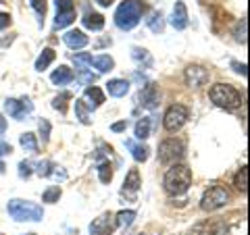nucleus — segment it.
Returning a JSON list of instances; mask_svg holds the SVG:
<instances>
[{
    "instance_id": "1",
    "label": "nucleus",
    "mask_w": 250,
    "mask_h": 235,
    "mask_svg": "<svg viewBox=\"0 0 250 235\" xmlns=\"http://www.w3.org/2000/svg\"><path fill=\"white\" fill-rule=\"evenodd\" d=\"M192 183V173L186 164H173L163 179V187L169 196H182L188 192V187Z\"/></svg>"
},
{
    "instance_id": "2",
    "label": "nucleus",
    "mask_w": 250,
    "mask_h": 235,
    "mask_svg": "<svg viewBox=\"0 0 250 235\" xmlns=\"http://www.w3.org/2000/svg\"><path fill=\"white\" fill-rule=\"evenodd\" d=\"M142 13H144V6L140 0H125L115 13V25L123 31L134 29L140 23V19H142Z\"/></svg>"
},
{
    "instance_id": "3",
    "label": "nucleus",
    "mask_w": 250,
    "mask_h": 235,
    "mask_svg": "<svg viewBox=\"0 0 250 235\" xmlns=\"http://www.w3.org/2000/svg\"><path fill=\"white\" fill-rule=\"evenodd\" d=\"M208 96L219 108H225V111H233V108H238L242 104L240 92L228 83H215L213 88H210Z\"/></svg>"
},
{
    "instance_id": "4",
    "label": "nucleus",
    "mask_w": 250,
    "mask_h": 235,
    "mask_svg": "<svg viewBox=\"0 0 250 235\" xmlns=\"http://www.w3.org/2000/svg\"><path fill=\"white\" fill-rule=\"evenodd\" d=\"M9 215L15 221H42L44 210L40 204L29 200H11L9 202Z\"/></svg>"
},
{
    "instance_id": "5",
    "label": "nucleus",
    "mask_w": 250,
    "mask_h": 235,
    "mask_svg": "<svg viewBox=\"0 0 250 235\" xmlns=\"http://www.w3.org/2000/svg\"><path fill=\"white\" fill-rule=\"evenodd\" d=\"M228 202H229V192L225 190V187H221V185H213L210 190L205 192V196H202L200 208L207 210V213H213V210L223 208Z\"/></svg>"
},
{
    "instance_id": "6",
    "label": "nucleus",
    "mask_w": 250,
    "mask_h": 235,
    "mask_svg": "<svg viewBox=\"0 0 250 235\" xmlns=\"http://www.w3.org/2000/svg\"><path fill=\"white\" fill-rule=\"evenodd\" d=\"M184 142L182 139H175V137H169L165 142H161L159 146V160L163 164H175L184 158Z\"/></svg>"
},
{
    "instance_id": "7",
    "label": "nucleus",
    "mask_w": 250,
    "mask_h": 235,
    "mask_svg": "<svg viewBox=\"0 0 250 235\" xmlns=\"http://www.w3.org/2000/svg\"><path fill=\"white\" fill-rule=\"evenodd\" d=\"M188 115H190V113H188V108L184 104H171L167 108L165 117H163V125H165V129L169 133H175V131H179L186 125Z\"/></svg>"
},
{
    "instance_id": "8",
    "label": "nucleus",
    "mask_w": 250,
    "mask_h": 235,
    "mask_svg": "<svg viewBox=\"0 0 250 235\" xmlns=\"http://www.w3.org/2000/svg\"><path fill=\"white\" fill-rule=\"evenodd\" d=\"M4 111L9 113V117H13V119L23 121L34 111V102H31L29 98H21V100L9 98V100H4Z\"/></svg>"
},
{
    "instance_id": "9",
    "label": "nucleus",
    "mask_w": 250,
    "mask_h": 235,
    "mask_svg": "<svg viewBox=\"0 0 250 235\" xmlns=\"http://www.w3.org/2000/svg\"><path fill=\"white\" fill-rule=\"evenodd\" d=\"M54 6H57V19H54V27L57 29L71 25L75 21V4L71 0H54Z\"/></svg>"
},
{
    "instance_id": "10",
    "label": "nucleus",
    "mask_w": 250,
    "mask_h": 235,
    "mask_svg": "<svg viewBox=\"0 0 250 235\" xmlns=\"http://www.w3.org/2000/svg\"><path fill=\"white\" fill-rule=\"evenodd\" d=\"M115 216L111 213H106L103 216L94 218L90 223V235H113L115 231Z\"/></svg>"
},
{
    "instance_id": "11",
    "label": "nucleus",
    "mask_w": 250,
    "mask_h": 235,
    "mask_svg": "<svg viewBox=\"0 0 250 235\" xmlns=\"http://www.w3.org/2000/svg\"><path fill=\"white\" fill-rule=\"evenodd\" d=\"M184 77H186V83L190 85V88H202L207 81H208V71L205 67H200V65H190L186 69V73H184Z\"/></svg>"
},
{
    "instance_id": "12",
    "label": "nucleus",
    "mask_w": 250,
    "mask_h": 235,
    "mask_svg": "<svg viewBox=\"0 0 250 235\" xmlns=\"http://www.w3.org/2000/svg\"><path fill=\"white\" fill-rule=\"evenodd\" d=\"M140 185H142V179H140L138 169H131L127 173V177H125V181H123L121 194L125 196V198H129V200H136V194L140 190Z\"/></svg>"
},
{
    "instance_id": "13",
    "label": "nucleus",
    "mask_w": 250,
    "mask_h": 235,
    "mask_svg": "<svg viewBox=\"0 0 250 235\" xmlns=\"http://www.w3.org/2000/svg\"><path fill=\"white\" fill-rule=\"evenodd\" d=\"M171 25H173L177 31H182L188 27V9L182 0H177L173 6V13H171Z\"/></svg>"
},
{
    "instance_id": "14",
    "label": "nucleus",
    "mask_w": 250,
    "mask_h": 235,
    "mask_svg": "<svg viewBox=\"0 0 250 235\" xmlns=\"http://www.w3.org/2000/svg\"><path fill=\"white\" fill-rule=\"evenodd\" d=\"M62 42H65L71 50H80V48H83V46L88 44V36H85L83 31H80V29H71V31H67V34L62 36Z\"/></svg>"
},
{
    "instance_id": "15",
    "label": "nucleus",
    "mask_w": 250,
    "mask_h": 235,
    "mask_svg": "<svg viewBox=\"0 0 250 235\" xmlns=\"http://www.w3.org/2000/svg\"><path fill=\"white\" fill-rule=\"evenodd\" d=\"M83 100H90L88 108L94 111V108H98L100 104L104 102V94H103L100 88H96V85H90V88H85V92H83Z\"/></svg>"
},
{
    "instance_id": "16",
    "label": "nucleus",
    "mask_w": 250,
    "mask_h": 235,
    "mask_svg": "<svg viewBox=\"0 0 250 235\" xmlns=\"http://www.w3.org/2000/svg\"><path fill=\"white\" fill-rule=\"evenodd\" d=\"M140 100H142V106L154 108L156 102H159V90H156V85L154 83H148L146 88L140 92Z\"/></svg>"
},
{
    "instance_id": "17",
    "label": "nucleus",
    "mask_w": 250,
    "mask_h": 235,
    "mask_svg": "<svg viewBox=\"0 0 250 235\" xmlns=\"http://www.w3.org/2000/svg\"><path fill=\"white\" fill-rule=\"evenodd\" d=\"M50 81L54 85H67V83H71L73 81V71L69 67H59L57 71L50 75Z\"/></svg>"
},
{
    "instance_id": "18",
    "label": "nucleus",
    "mask_w": 250,
    "mask_h": 235,
    "mask_svg": "<svg viewBox=\"0 0 250 235\" xmlns=\"http://www.w3.org/2000/svg\"><path fill=\"white\" fill-rule=\"evenodd\" d=\"M106 90H108L111 96L121 98V96H125V94L129 92V81H125V79H111L106 83Z\"/></svg>"
},
{
    "instance_id": "19",
    "label": "nucleus",
    "mask_w": 250,
    "mask_h": 235,
    "mask_svg": "<svg viewBox=\"0 0 250 235\" xmlns=\"http://www.w3.org/2000/svg\"><path fill=\"white\" fill-rule=\"evenodd\" d=\"M125 146L131 150V156L138 160V162H144V160H148V156H150V150L144 146V144H136L134 139H127L125 142Z\"/></svg>"
},
{
    "instance_id": "20",
    "label": "nucleus",
    "mask_w": 250,
    "mask_h": 235,
    "mask_svg": "<svg viewBox=\"0 0 250 235\" xmlns=\"http://www.w3.org/2000/svg\"><path fill=\"white\" fill-rule=\"evenodd\" d=\"M82 21H83V25L88 29H92V31H100L104 27V17L98 15V13H85V17Z\"/></svg>"
},
{
    "instance_id": "21",
    "label": "nucleus",
    "mask_w": 250,
    "mask_h": 235,
    "mask_svg": "<svg viewBox=\"0 0 250 235\" xmlns=\"http://www.w3.org/2000/svg\"><path fill=\"white\" fill-rule=\"evenodd\" d=\"M92 65L96 67L100 73H108V71H113L115 60L108 57V54H100V57H94V59H92Z\"/></svg>"
},
{
    "instance_id": "22",
    "label": "nucleus",
    "mask_w": 250,
    "mask_h": 235,
    "mask_svg": "<svg viewBox=\"0 0 250 235\" xmlns=\"http://www.w3.org/2000/svg\"><path fill=\"white\" fill-rule=\"evenodd\" d=\"M146 25L150 27L154 34H161L163 29H165V21H163V15L159 11H152L150 15H148V19H146Z\"/></svg>"
},
{
    "instance_id": "23",
    "label": "nucleus",
    "mask_w": 250,
    "mask_h": 235,
    "mask_svg": "<svg viewBox=\"0 0 250 235\" xmlns=\"http://www.w3.org/2000/svg\"><path fill=\"white\" fill-rule=\"evenodd\" d=\"M19 144L23 146V150L25 152H38V139H36V136L34 133H21V137H19Z\"/></svg>"
},
{
    "instance_id": "24",
    "label": "nucleus",
    "mask_w": 250,
    "mask_h": 235,
    "mask_svg": "<svg viewBox=\"0 0 250 235\" xmlns=\"http://www.w3.org/2000/svg\"><path fill=\"white\" fill-rule=\"evenodd\" d=\"M134 218H136L134 210H121V213L115 215V225H117V227H123V229H125V227H131Z\"/></svg>"
},
{
    "instance_id": "25",
    "label": "nucleus",
    "mask_w": 250,
    "mask_h": 235,
    "mask_svg": "<svg viewBox=\"0 0 250 235\" xmlns=\"http://www.w3.org/2000/svg\"><path fill=\"white\" fill-rule=\"evenodd\" d=\"M54 57H57V54H54L52 48L42 50V54H40V57H38V60H36V69H38V71H44V69H48V65L54 60Z\"/></svg>"
},
{
    "instance_id": "26",
    "label": "nucleus",
    "mask_w": 250,
    "mask_h": 235,
    "mask_svg": "<svg viewBox=\"0 0 250 235\" xmlns=\"http://www.w3.org/2000/svg\"><path fill=\"white\" fill-rule=\"evenodd\" d=\"M233 185H236L242 194L248 192V167H242L236 173V177H233Z\"/></svg>"
},
{
    "instance_id": "27",
    "label": "nucleus",
    "mask_w": 250,
    "mask_h": 235,
    "mask_svg": "<svg viewBox=\"0 0 250 235\" xmlns=\"http://www.w3.org/2000/svg\"><path fill=\"white\" fill-rule=\"evenodd\" d=\"M75 117L80 119V123L83 125H90V111L88 106H85V100H75Z\"/></svg>"
},
{
    "instance_id": "28",
    "label": "nucleus",
    "mask_w": 250,
    "mask_h": 235,
    "mask_svg": "<svg viewBox=\"0 0 250 235\" xmlns=\"http://www.w3.org/2000/svg\"><path fill=\"white\" fill-rule=\"evenodd\" d=\"M246 25H248L246 17H242L236 23V27H233V38H236V42H240V44H246Z\"/></svg>"
},
{
    "instance_id": "29",
    "label": "nucleus",
    "mask_w": 250,
    "mask_h": 235,
    "mask_svg": "<svg viewBox=\"0 0 250 235\" xmlns=\"http://www.w3.org/2000/svg\"><path fill=\"white\" fill-rule=\"evenodd\" d=\"M69 100H71V96H69L67 92H62L61 96H57V98L52 100V108H54V111H59L61 115H65V113H67V102H69Z\"/></svg>"
},
{
    "instance_id": "30",
    "label": "nucleus",
    "mask_w": 250,
    "mask_h": 235,
    "mask_svg": "<svg viewBox=\"0 0 250 235\" xmlns=\"http://www.w3.org/2000/svg\"><path fill=\"white\" fill-rule=\"evenodd\" d=\"M148 136H150V119H140L136 123V137L146 139Z\"/></svg>"
},
{
    "instance_id": "31",
    "label": "nucleus",
    "mask_w": 250,
    "mask_h": 235,
    "mask_svg": "<svg viewBox=\"0 0 250 235\" xmlns=\"http://www.w3.org/2000/svg\"><path fill=\"white\" fill-rule=\"evenodd\" d=\"M59 198H61V187H59V185H50L48 190L42 194V200L48 202V204H54V202H59Z\"/></svg>"
},
{
    "instance_id": "32",
    "label": "nucleus",
    "mask_w": 250,
    "mask_h": 235,
    "mask_svg": "<svg viewBox=\"0 0 250 235\" xmlns=\"http://www.w3.org/2000/svg\"><path fill=\"white\" fill-rule=\"evenodd\" d=\"M73 60H75V67L77 69H88V67H92V54H88V52L75 54Z\"/></svg>"
},
{
    "instance_id": "33",
    "label": "nucleus",
    "mask_w": 250,
    "mask_h": 235,
    "mask_svg": "<svg viewBox=\"0 0 250 235\" xmlns=\"http://www.w3.org/2000/svg\"><path fill=\"white\" fill-rule=\"evenodd\" d=\"M31 167H36V173L40 175V177H48L52 175V162L50 160H40V162H36V164H31Z\"/></svg>"
},
{
    "instance_id": "34",
    "label": "nucleus",
    "mask_w": 250,
    "mask_h": 235,
    "mask_svg": "<svg viewBox=\"0 0 250 235\" xmlns=\"http://www.w3.org/2000/svg\"><path fill=\"white\" fill-rule=\"evenodd\" d=\"M31 9L38 13V19H40V25L44 23V17H46V0H29Z\"/></svg>"
},
{
    "instance_id": "35",
    "label": "nucleus",
    "mask_w": 250,
    "mask_h": 235,
    "mask_svg": "<svg viewBox=\"0 0 250 235\" xmlns=\"http://www.w3.org/2000/svg\"><path fill=\"white\" fill-rule=\"evenodd\" d=\"M98 175H100V181H103V183L111 181V179H113V169H111V164H108V162H100Z\"/></svg>"
},
{
    "instance_id": "36",
    "label": "nucleus",
    "mask_w": 250,
    "mask_h": 235,
    "mask_svg": "<svg viewBox=\"0 0 250 235\" xmlns=\"http://www.w3.org/2000/svg\"><path fill=\"white\" fill-rule=\"evenodd\" d=\"M131 57H134L138 62L146 60V65H152L150 54H148V50H144V48H138V46H134V48H131Z\"/></svg>"
},
{
    "instance_id": "37",
    "label": "nucleus",
    "mask_w": 250,
    "mask_h": 235,
    "mask_svg": "<svg viewBox=\"0 0 250 235\" xmlns=\"http://www.w3.org/2000/svg\"><path fill=\"white\" fill-rule=\"evenodd\" d=\"M77 77H80V81L85 83V85H92L94 81H96V75H94L92 71H88V69H77Z\"/></svg>"
},
{
    "instance_id": "38",
    "label": "nucleus",
    "mask_w": 250,
    "mask_h": 235,
    "mask_svg": "<svg viewBox=\"0 0 250 235\" xmlns=\"http://www.w3.org/2000/svg\"><path fill=\"white\" fill-rule=\"evenodd\" d=\"M38 127H40V136H42V142L46 144L50 139V121L48 119H40L38 123Z\"/></svg>"
},
{
    "instance_id": "39",
    "label": "nucleus",
    "mask_w": 250,
    "mask_h": 235,
    "mask_svg": "<svg viewBox=\"0 0 250 235\" xmlns=\"http://www.w3.org/2000/svg\"><path fill=\"white\" fill-rule=\"evenodd\" d=\"M31 175V162H19V177L27 179Z\"/></svg>"
},
{
    "instance_id": "40",
    "label": "nucleus",
    "mask_w": 250,
    "mask_h": 235,
    "mask_svg": "<svg viewBox=\"0 0 250 235\" xmlns=\"http://www.w3.org/2000/svg\"><path fill=\"white\" fill-rule=\"evenodd\" d=\"M213 231L208 229V225H198V227H194V231L190 235H210Z\"/></svg>"
},
{
    "instance_id": "41",
    "label": "nucleus",
    "mask_w": 250,
    "mask_h": 235,
    "mask_svg": "<svg viewBox=\"0 0 250 235\" xmlns=\"http://www.w3.org/2000/svg\"><path fill=\"white\" fill-rule=\"evenodd\" d=\"M11 152H13V146L9 142H4V139H0V156L11 154Z\"/></svg>"
},
{
    "instance_id": "42",
    "label": "nucleus",
    "mask_w": 250,
    "mask_h": 235,
    "mask_svg": "<svg viewBox=\"0 0 250 235\" xmlns=\"http://www.w3.org/2000/svg\"><path fill=\"white\" fill-rule=\"evenodd\" d=\"M11 25V15L9 13H0V29L9 27Z\"/></svg>"
},
{
    "instance_id": "43",
    "label": "nucleus",
    "mask_w": 250,
    "mask_h": 235,
    "mask_svg": "<svg viewBox=\"0 0 250 235\" xmlns=\"http://www.w3.org/2000/svg\"><path fill=\"white\" fill-rule=\"evenodd\" d=\"M231 67L236 69V73H240V75H244V77H246L248 71H246V65H244V62H236V60H233V62H231Z\"/></svg>"
},
{
    "instance_id": "44",
    "label": "nucleus",
    "mask_w": 250,
    "mask_h": 235,
    "mask_svg": "<svg viewBox=\"0 0 250 235\" xmlns=\"http://www.w3.org/2000/svg\"><path fill=\"white\" fill-rule=\"evenodd\" d=\"M125 127H127V121H119V123H113V125H111V129L117 131V133H119V131H125Z\"/></svg>"
},
{
    "instance_id": "45",
    "label": "nucleus",
    "mask_w": 250,
    "mask_h": 235,
    "mask_svg": "<svg viewBox=\"0 0 250 235\" xmlns=\"http://www.w3.org/2000/svg\"><path fill=\"white\" fill-rule=\"evenodd\" d=\"M115 2V0H96V4H100V6H111Z\"/></svg>"
},
{
    "instance_id": "46",
    "label": "nucleus",
    "mask_w": 250,
    "mask_h": 235,
    "mask_svg": "<svg viewBox=\"0 0 250 235\" xmlns=\"http://www.w3.org/2000/svg\"><path fill=\"white\" fill-rule=\"evenodd\" d=\"M6 131V121L2 119V115H0V133H4Z\"/></svg>"
},
{
    "instance_id": "47",
    "label": "nucleus",
    "mask_w": 250,
    "mask_h": 235,
    "mask_svg": "<svg viewBox=\"0 0 250 235\" xmlns=\"http://www.w3.org/2000/svg\"><path fill=\"white\" fill-rule=\"evenodd\" d=\"M2 171H4V162L0 160V173H2Z\"/></svg>"
},
{
    "instance_id": "48",
    "label": "nucleus",
    "mask_w": 250,
    "mask_h": 235,
    "mask_svg": "<svg viewBox=\"0 0 250 235\" xmlns=\"http://www.w3.org/2000/svg\"><path fill=\"white\" fill-rule=\"evenodd\" d=\"M25 235H36V233H25Z\"/></svg>"
},
{
    "instance_id": "49",
    "label": "nucleus",
    "mask_w": 250,
    "mask_h": 235,
    "mask_svg": "<svg viewBox=\"0 0 250 235\" xmlns=\"http://www.w3.org/2000/svg\"><path fill=\"white\" fill-rule=\"evenodd\" d=\"M0 2H2V0H0Z\"/></svg>"
}]
</instances>
